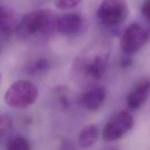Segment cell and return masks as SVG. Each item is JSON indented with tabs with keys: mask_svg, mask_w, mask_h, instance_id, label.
I'll use <instances>...</instances> for the list:
<instances>
[{
	"mask_svg": "<svg viewBox=\"0 0 150 150\" xmlns=\"http://www.w3.org/2000/svg\"><path fill=\"white\" fill-rule=\"evenodd\" d=\"M56 20L49 10L42 9L28 13L18 23L16 34L19 39L46 37L56 29Z\"/></svg>",
	"mask_w": 150,
	"mask_h": 150,
	"instance_id": "7a4b0ae2",
	"label": "cell"
},
{
	"mask_svg": "<svg viewBox=\"0 0 150 150\" xmlns=\"http://www.w3.org/2000/svg\"><path fill=\"white\" fill-rule=\"evenodd\" d=\"M38 97V89L35 83L26 80L14 82L5 92L4 103L14 108H28L35 103Z\"/></svg>",
	"mask_w": 150,
	"mask_h": 150,
	"instance_id": "3957f363",
	"label": "cell"
},
{
	"mask_svg": "<svg viewBox=\"0 0 150 150\" xmlns=\"http://www.w3.org/2000/svg\"><path fill=\"white\" fill-rule=\"evenodd\" d=\"M109 54L86 52L76 58L71 67V77L79 86L87 87L103 79L108 64Z\"/></svg>",
	"mask_w": 150,
	"mask_h": 150,
	"instance_id": "6da1fadb",
	"label": "cell"
},
{
	"mask_svg": "<svg viewBox=\"0 0 150 150\" xmlns=\"http://www.w3.org/2000/svg\"><path fill=\"white\" fill-rule=\"evenodd\" d=\"M134 120L127 111H121L114 115L107 122L103 130V139L107 142H113L122 139L132 129Z\"/></svg>",
	"mask_w": 150,
	"mask_h": 150,
	"instance_id": "8992f818",
	"label": "cell"
},
{
	"mask_svg": "<svg viewBox=\"0 0 150 150\" xmlns=\"http://www.w3.org/2000/svg\"><path fill=\"white\" fill-rule=\"evenodd\" d=\"M7 149L10 150H29L31 149L29 142L24 137L16 136L8 142Z\"/></svg>",
	"mask_w": 150,
	"mask_h": 150,
	"instance_id": "7c38bea8",
	"label": "cell"
},
{
	"mask_svg": "<svg viewBox=\"0 0 150 150\" xmlns=\"http://www.w3.org/2000/svg\"><path fill=\"white\" fill-rule=\"evenodd\" d=\"M150 95V78H145L138 82L126 98L127 105L130 109L140 108Z\"/></svg>",
	"mask_w": 150,
	"mask_h": 150,
	"instance_id": "ba28073f",
	"label": "cell"
},
{
	"mask_svg": "<svg viewBox=\"0 0 150 150\" xmlns=\"http://www.w3.org/2000/svg\"><path fill=\"white\" fill-rule=\"evenodd\" d=\"M106 95L105 88L94 87L81 96L80 103L86 109L96 111L103 105Z\"/></svg>",
	"mask_w": 150,
	"mask_h": 150,
	"instance_id": "9c48e42d",
	"label": "cell"
},
{
	"mask_svg": "<svg viewBox=\"0 0 150 150\" xmlns=\"http://www.w3.org/2000/svg\"><path fill=\"white\" fill-rule=\"evenodd\" d=\"M149 40V32L140 23H133L125 30L120 41V46L125 54H134L142 49Z\"/></svg>",
	"mask_w": 150,
	"mask_h": 150,
	"instance_id": "5b68a950",
	"label": "cell"
},
{
	"mask_svg": "<svg viewBox=\"0 0 150 150\" xmlns=\"http://www.w3.org/2000/svg\"><path fill=\"white\" fill-rule=\"evenodd\" d=\"M128 6L125 0H104L97 12L99 21L108 27L118 26L127 19Z\"/></svg>",
	"mask_w": 150,
	"mask_h": 150,
	"instance_id": "277c9868",
	"label": "cell"
},
{
	"mask_svg": "<svg viewBox=\"0 0 150 150\" xmlns=\"http://www.w3.org/2000/svg\"><path fill=\"white\" fill-rule=\"evenodd\" d=\"M98 136V127L95 125H88L81 130L78 138V143L81 147L89 148L96 143Z\"/></svg>",
	"mask_w": 150,
	"mask_h": 150,
	"instance_id": "8fae6325",
	"label": "cell"
},
{
	"mask_svg": "<svg viewBox=\"0 0 150 150\" xmlns=\"http://www.w3.org/2000/svg\"><path fill=\"white\" fill-rule=\"evenodd\" d=\"M132 64H133V59L130 58V57H125V58L122 59V61L120 62V66L123 68L129 67Z\"/></svg>",
	"mask_w": 150,
	"mask_h": 150,
	"instance_id": "e0dca14e",
	"label": "cell"
},
{
	"mask_svg": "<svg viewBox=\"0 0 150 150\" xmlns=\"http://www.w3.org/2000/svg\"><path fill=\"white\" fill-rule=\"evenodd\" d=\"M1 73H0V83H1Z\"/></svg>",
	"mask_w": 150,
	"mask_h": 150,
	"instance_id": "ac0fdd59",
	"label": "cell"
},
{
	"mask_svg": "<svg viewBox=\"0 0 150 150\" xmlns=\"http://www.w3.org/2000/svg\"><path fill=\"white\" fill-rule=\"evenodd\" d=\"M142 13L144 17L150 22V0H144L142 7Z\"/></svg>",
	"mask_w": 150,
	"mask_h": 150,
	"instance_id": "2e32d148",
	"label": "cell"
},
{
	"mask_svg": "<svg viewBox=\"0 0 150 150\" xmlns=\"http://www.w3.org/2000/svg\"><path fill=\"white\" fill-rule=\"evenodd\" d=\"M81 0H55V6L62 10L74 8Z\"/></svg>",
	"mask_w": 150,
	"mask_h": 150,
	"instance_id": "9a60e30c",
	"label": "cell"
},
{
	"mask_svg": "<svg viewBox=\"0 0 150 150\" xmlns=\"http://www.w3.org/2000/svg\"><path fill=\"white\" fill-rule=\"evenodd\" d=\"M1 3H0V7H1Z\"/></svg>",
	"mask_w": 150,
	"mask_h": 150,
	"instance_id": "d6986e66",
	"label": "cell"
},
{
	"mask_svg": "<svg viewBox=\"0 0 150 150\" xmlns=\"http://www.w3.org/2000/svg\"><path fill=\"white\" fill-rule=\"evenodd\" d=\"M84 26L83 18L76 13L63 15L56 20V29L65 36H73L80 33Z\"/></svg>",
	"mask_w": 150,
	"mask_h": 150,
	"instance_id": "52a82bcc",
	"label": "cell"
},
{
	"mask_svg": "<svg viewBox=\"0 0 150 150\" xmlns=\"http://www.w3.org/2000/svg\"><path fill=\"white\" fill-rule=\"evenodd\" d=\"M50 67V62L47 59L40 58L31 63L27 67L28 73L30 74L42 73Z\"/></svg>",
	"mask_w": 150,
	"mask_h": 150,
	"instance_id": "4fadbf2b",
	"label": "cell"
},
{
	"mask_svg": "<svg viewBox=\"0 0 150 150\" xmlns=\"http://www.w3.org/2000/svg\"><path fill=\"white\" fill-rule=\"evenodd\" d=\"M18 23L13 10L1 4L0 7V36L8 37L16 32Z\"/></svg>",
	"mask_w": 150,
	"mask_h": 150,
	"instance_id": "30bf717a",
	"label": "cell"
},
{
	"mask_svg": "<svg viewBox=\"0 0 150 150\" xmlns=\"http://www.w3.org/2000/svg\"><path fill=\"white\" fill-rule=\"evenodd\" d=\"M13 127V120L8 115H0V142Z\"/></svg>",
	"mask_w": 150,
	"mask_h": 150,
	"instance_id": "5bb4252c",
	"label": "cell"
}]
</instances>
